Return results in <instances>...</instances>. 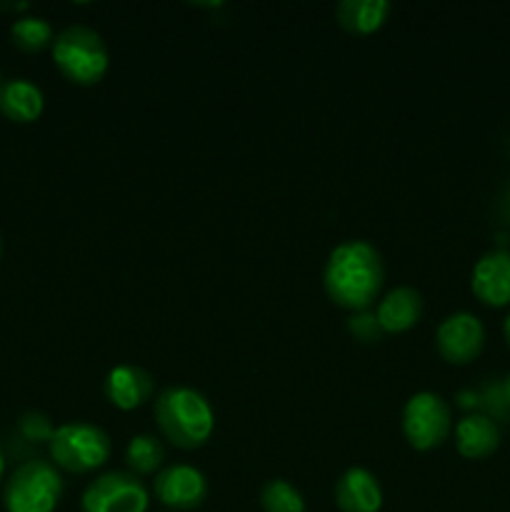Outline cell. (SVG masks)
I'll return each instance as SVG.
<instances>
[{"mask_svg":"<svg viewBox=\"0 0 510 512\" xmlns=\"http://www.w3.org/2000/svg\"><path fill=\"white\" fill-rule=\"evenodd\" d=\"M333 498L340 512H380L383 508L380 480L360 465H353L335 480Z\"/></svg>","mask_w":510,"mask_h":512,"instance_id":"7c38bea8","label":"cell"},{"mask_svg":"<svg viewBox=\"0 0 510 512\" xmlns=\"http://www.w3.org/2000/svg\"><path fill=\"white\" fill-rule=\"evenodd\" d=\"M30 3H25V0H20V3H0V10H28Z\"/></svg>","mask_w":510,"mask_h":512,"instance_id":"7402d4cb","label":"cell"},{"mask_svg":"<svg viewBox=\"0 0 510 512\" xmlns=\"http://www.w3.org/2000/svg\"><path fill=\"white\" fill-rule=\"evenodd\" d=\"M3 473H5V458H3V450H0V480H3Z\"/></svg>","mask_w":510,"mask_h":512,"instance_id":"cb8c5ba5","label":"cell"},{"mask_svg":"<svg viewBox=\"0 0 510 512\" xmlns=\"http://www.w3.org/2000/svg\"><path fill=\"white\" fill-rule=\"evenodd\" d=\"M148 505V488L128 470H108L98 475L80 495L83 512H148Z\"/></svg>","mask_w":510,"mask_h":512,"instance_id":"52a82bcc","label":"cell"},{"mask_svg":"<svg viewBox=\"0 0 510 512\" xmlns=\"http://www.w3.org/2000/svg\"><path fill=\"white\" fill-rule=\"evenodd\" d=\"M503 335H505V343H508V348H510V313L503 323Z\"/></svg>","mask_w":510,"mask_h":512,"instance_id":"603a6c76","label":"cell"},{"mask_svg":"<svg viewBox=\"0 0 510 512\" xmlns=\"http://www.w3.org/2000/svg\"><path fill=\"white\" fill-rule=\"evenodd\" d=\"M20 430H23V435L28 440H45V443H50V438H53L55 433V425L50 423L48 415L43 413H25L23 418H20Z\"/></svg>","mask_w":510,"mask_h":512,"instance_id":"44dd1931","label":"cell"},{"mask_svg":"<svg viewBox=\"0 0 510 512\" xmlns=\"http://www.w3.org/2000/svg\"><path fill=\"white\" fill-rule=\"evenodd\" d=\"M403 435L408 445L420 453L440 448L453 433V410L445 403L443 395L433 390L413 393L403 405Z\"/></svg>","mask_w":510,"mask_h":512,"instance_id":"8992f818","label":"cell"},{"mask_svg":"<svg viewBox=\"0 0 510 512\" xmlns=\"http://www.w3.org/2000/svg\"><path fill=\"white\" fill-rule=\"evenodd\" d=\"M263 512H305V498L290 480L273 478L260 488Z\"/></svg>","mask_w":510,"mask_h":512,"instance_id":"d6986e66","label":"cell"},{"mask_svg":"<svg viewBox=\"0 0 510 512\" xmlns=\"http://www.w3.org/2000/svg\"><path fill=\"white\" fill-rule=\"evenodd\" d=\"M105 398L110 400V405L123 413L140 408V405L148 403L155 395V378L145 368L133 363H120L115 368L108 370L105 375Z\"/></svg>","mask_w":510,"mask_h":512,"instance_id":"8fae6325","label":"cell"},{"mask_svg":"<svg viewBox=\"0 0 510 512\" xmlns=\"http://www.w3.org/2000/svg\"><path fill=\"white\" fill-rule=\"evenodd\" d=\"M45 95L28 78H10L0 85V113L13 123H35L43 115Z\"/></svg>","mask_w":510,"mask_h":512,"instance_id":"9a60e30c","label":"cell"},{"mask_svg":"<svg viewBox=\"0 0 510 512\" xmlns=\"http://www.w3.org/2000/svg\"><path fill=\"white\" fill-rule=\"evenodd\" d=\"M375 318L383 333H405L423 318V295L413 285H398L380 298Z\"/></svg>","mask_w":510,"mask_h":512,"instance_id":"4fadbf2b","label":"cell"},{"mask_svg":"<svg viewBox=\"0 0 510 512\" xmlns=\"http://www.w3.org/2000/svg\"><path fill=\"white\" fill-rule=\"evenodd\" d=\"M0 85H3V78H0Z\"/></svg>","mask_w":510,"mask_h":512,"instance_id":"484cf974","label":"cell"},{"mask_svg":"<svg viewBox=\"0 0 510 512\" xmlns=\"http://www.w3.org/2000/svg\"><path fill=\"white\" fill-rule=\"evenodd\" d=\"M48 453L50 463L58 470L85 475L108 463L113 443L100 425L73 420V423H63L55 428L48 443Z\"/></svg>","mask_w":510,"mask_h":512,"instance_id":"277c9868","label":"cell"},{"mask_svg":"<svg viewBox=\"0 0 510 512\" xmlns=\"http://www.w3.org/2000/svg\"><path fill=\"white\" fill-rule=\"evenodd\" d=\"M165 460V448L155 435L140 433L133 435L125 445V465H128V473L133 475H153L158 473L160 465Z\"/></svg>","mask_w":510,"mask_h":512,"instance_id":"e0dca14e","label":"cell"},{"mask_svg":"<svg viewBox=\"0 0 510 512\" xmlns=\"http://www.w3.org/2000/svg\"><path fill=\"white\" fill-rule=\"evenodd\" d=\"M505 398L510 400V373H508V378H505Z\"/></svg>","mask_w":510,"mask_h":512,"instance_id":"d4e9b609","label":"cell"},{"mask_svg":"<svg viewBox=\"0 0 510 512\" xmlns=\"http://www.w3.org/2000/svg\"><path fill=\"white\" fill-rule=\"evenodd\" d=\"M485 325L468 310L445 315L435 328V350L450 365H468L483 353Z\"/></svg>","mask_w":510,"mask_h":512,"instance_id":"ba28073f","label":"cell"},{"mask_svg":"<svg viewBox=\"0 0 510 512\" xmlns=\"http://www.w3.org/2000/svg\"><path fill=\"white\" fill-rule=\"evenodd\" d=\"M470 290L490 308L510 305V250H490L480 255L470 273Z\"/></svg>","mask_w":510,"mask_h":512,"instance_id":"30bf717a","label":"cell"},{"mask_svg":"<svg viewBox=\"0 0 510 512\" xmlns=\"http://www.w3.org/2000/svg\"><path fill=\"white\" fill-rule=\"evenodd\" d=\"M63 475L50 460L33 458L10 473L3 488L8 512H55L63 498Z\"/></svg>","mask_w":510,"mask_h":512,"instance_id":"5b68a950","label":"cell"},{"mask_svg":"<svg viewBox=\"0 0 510 512\" xmlns=\"http://www.w3.org/2000/svg\"><path fill=\"white\" fill-rule=\"evenodd\" d=\"M10 38L13 45H18L25 53H38V50L50 48L53 45V25L43 15H18V18L10 23Z\"/></svg>","mask_w":510,"mask_h":512,"instance_id":"ac0fdd59","label":"cell"},{"mask_svg":"<svg viewBox=\"0 0 510 512\" xmlns=\"http://www.w3.org/2000/svg\"><path fill=\"white\" fill-rule=\"evenodd\" d=\"M50 55H53L55 68L75 85L100 83L110 68L108 45L103 35L83 23H73L55 33Z\"/></svg>","mask_w":510,"mask_h":512,"instance_id":"3957f363","label":"cell"},{"mask_svg":"<svg viewBox=\"0 0 510 512\" xmlns=\"http://www.w3.org/2000/svg\"><path fill=\"white\" fill-rule=\"evenodd\" d=\"M153 418L160 435L180 450L203 448L215 430V410L200 390L170 385L153 403Z\"/></svg>","mask_w":510,"mask_h":512,"instance_id":"7a4b0ae2","label":"cell"},{"mask_svg":"<svg viewBox=\"0 0 510 512\" xmlns=\"http://www.w3.org/2000/svg\"><path fill=\"white\" fill-rule=\"evenodd\" d=\"M385 280L383 255L368 240H343L328 253L323 288L338 308L360 313L378 300Z\"/></svg>","mask_w":510,"mask_h":512,"instance_id":"6da1fadb","label":"cell"},{"mask_svg":"<svg viewBox=\"0 0 510 512\" xmlns=\"http://www.w3.org/2000/svg\"><path fill=\"white\" fill-rule=\"evenodd\" d=\"M348 330L360 340V343H375V340H380V335H383L378 318H375V313H368V310H360V313L350 315Z\"/></svg>","mask_w":510,"mask_h":512,"instance_id":"ffe728a7","label":"cell"},{"mask_svg":"<svg viewBox=\"0 0 510 512\" xmlns=\"http://www.w3.org/2000/svg\"><path fill=\"white\" fill-rule=\"evenodd\" d=\"M393 13L388 0H340L335 5V18L340 28L355 35H370L385 25Z\"/></svg>","mask_w":510,"mask_h":512,"instance_id":"2e32d148","label":"cell"},{"mask_svg":"<svg viewBox=\"0 0 510 512\" xmlns=\"http://www.w3.org/2000/svg\"><path fill=\"white\" fill-rule=\"evenodd\" d=\"M153 495L170 510H195L208 498V478L190 463L165 465L155 473Z\"/></svg>","mask_w":510,"mask_h":512,"instance_id":"9c48e42d","label":"cell"},{"mask_svg":"<svg viewBox=\"0 0 510 512\" xmlns=\"http://www.w3.org/2000/svg\"><path fill=\"white\" fill-rule=\"evenodd\" d=\"M500 448V428L490 415L468 413L455 423V450L465 460H485Z\"/></svg>","mask_w":510,"mask_h":512,"instance_id":"5bb4252c","label":"cell"}]
</instances>
